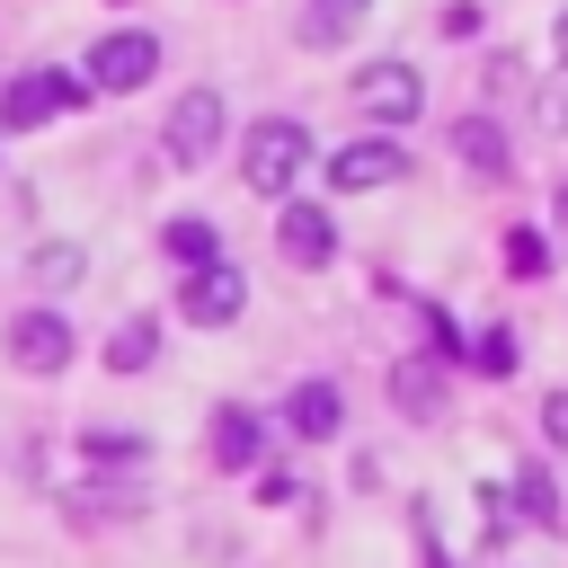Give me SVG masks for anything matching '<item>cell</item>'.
Here are the masks:
<instances>
[{
    "mask_svg": "<svg viewBox=\"0 0 568 568\" xmlns=\"http://www.w3.org/2000/svg\"><path fill=\"white\" fill-rule=\"evenodd\" d=\"M302 160H311V133H302L293 115H266V124H248V142H240V178H248L257 195H293Z\"/></svg>",
    "mask_w": 568,
    "mask_h": 568,
    "instance_id": "1",
    "label": "cell"
},
{
    "mask_svg": "<svg viewBox=\"0 0 568 568\" xmlns=\"http://www.w3.org/2000/svg\"><path fill=\"white\" fill-rule=\"evenodd\" d=\"M89 98V80H71V71H18L9 89H0V124L9 133H36V124H53L62 106H80Z\"/></svg>",
    "mask_w": 568,
    "mask_h": 568,
    "instance_id": "2",
    "label": "cell"
},
{
    "mask_svg": "<svg viewBox=\"0 0 568 568\" xmlns=\"http://www.w3.org/2000/svg\"><path fill=\"white\" fill-rule=\"evenodd\" d=\"M222 133H231V115H222V98H213V89H186V98L169 106V133H160V142H169V160H178V169H204Z\"/></svg>",
    "mask_w": 568,
    "mask_h": 568,
    "instance_id": "3",
    "label": "cell"
},
{
    "mask_svg": "<svg viewBox=\"0 0 568 568\" xmlns=\"http://www.w3.org/2000/svg\"><path fill=\"white\" fill-rule=\"evenodd\" d=\"M151 71H160V44L142 27H115V36L89 44V89H142Z\"/></svg>",
    "mask_w": 568,
    "mask_h": 568,
    "instance_id": "4",
    "label": "cell"
},
{
    "mask_svg": "<svg viewBox=\"0 0 568 568\" xmlns=\"http://www.w3.org/2000/svg\"><path fill=\"white\" fill-rule=\"evenodd\" d=\"M355 106H364L373 124H408V115L426 106V80H417L408 62H364V71H355Z\"/></svg>",
    "mask_w": 568,
    "mask_h": 568,
    "instance_id": "5",
    "label": "cell"
},
{
    "mask_svg": "<svg viewBox=\"0 0 568 568\" xmlns=\"http://www.w3.org/2000/svg\"><path fill=\"white\" fill-rule=\"evenodd\" d=\"M80 346H71V320L62 311H18L9 320V364L18 373H62Z\"/></svg>",
    "mask_w": 568,
    "mask_h": 568,
    "instance_id": "6",
    "label": "cell"
},
{
    "mask_svg": "<svg viewBox=\"0 0 568 568\" xmlns=\"http://www.w3.org/2000/svg\"><path fill=\"white\" fill-rule=\"evenodd\" d=\"M240 302H248V284H240V266H231V257L195 266V275H186V293H178V311H186L195 328H231V320H240Z\"/></svg>",
    "mask_w": 568,
    "mask_h": 568,
    "instance_id": "7",
    "label": "cell"
},
{
    "mask_svg": "<svg viewBox=\"0 0 568 568\" xmlns=\"http://www.w3.org/2000/svg\"><path fill=\"white\" fill-rule=\"evenodd\" d=\"M275 248H284L293 266H328V257H337V222H328L320 204L284 195V213H275Z\"/></svg>",
    "mask_w": 568,
    "mask_h": 568,
    "instance_id": "8",
    "label": "cell"
},
{
    "mask_svg": "<svg viewBox=\"0 0 568 568\" xmlns=\"http://www.w3.org/2000/svg\"><path fill=\"white\" fill-rule=\"evenodd\" d=\"M399 178H408V151H399V142H346V151L328 160V186H346V195L399 186Z\"/></svg>",
    "mask_w": 568,
    "mask_h": 568,
    "instance_id": "9",
    "label": "cell"
},
{
    "mask_svg": "<svg viewBox=\"0 0 568 568\" xmlns=\"http://www.w3.org/2000/svg\"><path fill=\"white\" fill-rule=\"evenodd\" d=\"M204 444H213V462H222V470H248V462L266 453V426H257L248 408H213V426H204Z\"/></svg>",
    "mask_w": 568,
    "mask_h": 568,
    "instance_id": "10",
    "label": "cell"
},
{
    "mask_svg": "<svg viewBox=\"0 0 568 568\" xmlns=\"http://www.w3.org/2000/svg\"><path fill=\"white\" fill-rule=\"evenodd\" d=\"M284 417H293V435H302V444H328V435H337V426H346V399H337V390H328V382H302V390H293V408H284Z\"/></svg>",
    "mask_w": 568,
    "mask_h": 568,
    "instance_id": "11",
    "label": "cell"
},
{
    "mask_svg": "<svg viewBox=\"0 0 568 568\" xmlns=\"http://www.w3.org/2000/svg\"><path fill=\"white\" fill-rule=\"evenodd\" d=\"M390 399H399V417H444V373L408 355V364L390 373Z\"/></svg>",
    "mask_w": 568,
    "mask_h": 568,
    "instance_id": "12",
    "label": "cell"
},
{
    "mask_svg": "<svg viewBox=\"0 0 568 568\" xmlns=\"http://www.w3.org/2000/svg\"><path fill=\"white\" fill-rule=\"evenodd\" d=\"M453 151L479 169V178H506V133L488 124V115H470V124H453Z\"/></svg>",
    "mask_w": 568,
    "mask_h": 568,
    "instance_id": "13",
    "label": "cell"
},
{
    "mask_svg": "<svg viewBox=\"0 0 568 568\" xmlns=\"http://www.w3.org/2000/svg\"><path fill=\"white\" fill-rule=\"evenodd\" d=\"M160 248H169V257H178V266L195 275V266H213V257H222V231L186 213V222H169V231H160Z\"/></svg>",
    "mask_w": 568,
    "mask_h": 568,
    "instance_id": "14",
    "label": "cell"
},
{
    "mask_svg": "<svg viewBox=\"0 0 568 568\" xmlns=\"http://www.w3.org/2000/svg\"><path fill=\"white\" fill-rule=\"evenodd\" d=\"M151 355H160V328H151V320H124V328L106 337V373H142Z\"/></svg>",
    "mask_w": 568,
    "mask_h": 568,
    "instance_id": "15",
    "label": "cell"
},
{
    "mask_svg": "<svg viewBox=\"0 0 568 568\" xmlns=\"http://www.w3.org/2000/svg\"><path fill=\"white\" fill-rule=\"evenodd\" d=\"M373 0H311V18H302V44H337L355 18H364Z\"/></svg>",
    "mask_w": 568,
    "mask_h": 568,
    "instance_id": "16",
    "label": "cell"
},
{
    "mask_svg": "<svg viewBox=\"0 0 568 568\" xmlns=\"http://www.w3.org/2000/svg\"><path fill=\"white\" fill-rule=\"evenodd\" d=\"M515 506H524V515H532V524H541V532H550V524H559V488H550V470H541V462H532V470H524V479H515Z\"/></svg>",
    "mask_w": 568,
    "mask_h": 568,
    "instance_id": "17",
    "label": "cell"
},
{
    "mask_svg": "<svg viewBox=\"0 0 568 568\" xmlns=\"http://www.w3.org/2000/svg\"><path fill=\"white\" fill-rule=\"evenodd\" d=\"M470 364L479 373H515V328H479L470 337Z\"/></svg>",
    "mask_w": 568,
    "mask_h": 568,
    "instance_id": "18",
    "label": "cell"
},
{
    "mask_svg": "<svg viewBox=\"0 0 568 568\" xmlns=\"http://www.w3.org/2000/svg\"><path fill=\"white\" fill-rule=\"evenodd\" d=\"M80 453H89V462H98V470H133V462H151V453H142V444H133V435H89V444H80Z\"/></svg>",
    "mask_w": 568,
    "mask_h": 568,
    "instance_id": "19",
    "label": "cell"
},
{
    "mask_svg": "<svg viewBox=\"0 0 568 568\" xmlns=\"http://www.w3.org/2000/svg\"><path fill=\"white\" fill-rule=\"evenodd\" d=\"M36 284H80V248H36Z\"/></svg>",
    "mask_w": 568,
    "mask_h": 568,
    "instance_id": "20",
    "label": "cell"
},
{
    "mask_svg": "<svg viewBox=\"0 0 568 568\" xmlns=\"http://www.w3.org/2000/svg\"><path fill=\"white\" fill-rule=\"evenodd\" d=\"M506 266H515V275H541V266H550L541 231H515V240H506Z\"/></svg>",
    "mask_w": 568,
    "mask_h": 568,
    "instance_id": "21",
    "label": "cell"
},
{
    "mask_svg": "<svg viewBox=\"0 0 568 568\" xmlns=\"http://www.w3.org/2000/svg\"><path fill=\"white\" fill-rule=\"evenodd\" d=\"M293 497H302L293 470H266V479H257V506H293Z\"/></svg>",
    "mask_w": 568,
    "mask_h": 568,
    "instance_id": "22",
    "label": "cell"
},
{
    "mask_svg": "<svg viewBox=\"0 0 568 568\" xmlns=\"http://www.w3.org/2000/svg\"><path fill=\"white\" fill-rule=\"evenodd\" d=\"M541 435L568 453V390H550V399H541Z\"/></svg>",
    "mask_w": 568,
    "mask_h": 568,
    "instance_id": "23",
    "label": "cell"
},
{
    "mask_svg": "<svg viewBox=\"0 0 568 568\" xmlns=\"http://www.w3.org/2000/svg\"><path fill=\"white\" fill-rule=\"evenodd\" d=\"M541 115H550V124L568 133V80H559V89H541Z\"/></svg>",
    "mask_w": 568,
    "mask_h": 568,
    "instance_id": "24",
    "label": "cell"
},
{
    "mask_svg": "<svg viewBox=\"0 0 568 568\" xmlns=\"http://www.w3.org/2000/svg\"><path fill=\"white\" fill-rule=\"evenodd\" d=\"M550 44H559V62H568V9H559V27H550Z\"/></svg>",
    "mask_w": 568,
    "mask_h": 568,
    "instance_id": "25",
    "label": "cell"
},
{
    "mask_svg": "<svg viewBox=\"0 0 568 568\" xmlns=\"http://www.w3.org/2000/svg\"><path fill=\"white\" fill-rule=\"evenodd\" d=\"M559 222H568V186H559Z\"/></svg>",
    "mask_w": 568,
    "mask_h": 568,
    "instance_id": "26",
    "label": "cell"
}]
</instances>
